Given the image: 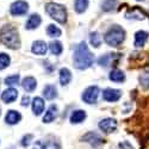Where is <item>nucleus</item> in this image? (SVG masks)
I'll return each instance as SVG.
<instances>
[{
  "label": "nucleus",
  "mask_w": 149,
  "mask_h": 149,
  "mask_svg": "<svg viewBox=\"0 0 149 149\" xmlns=\"http://www.w3.org/2000/svg\"><path fill=\"white\" fill-rule=\"evenodd\" d=\"M109 78H110L111 81L123 82L124 80H125V74H124L122 70H119V69H113V70H111Z\"/></svg>",
  "instance_id": "obj_23"
},
{
  "label": "nucleus",
  "mask_w": 149,
  "mask_h": 149,
  "mask_svg": "<svg viewBox=\"0 0 149 149\" xmlns=\"http://www.w3.org/2000/svg\"><path fill=\"white\" fill-rule=\"evenodd\" d=\"M140 82L143 86V88H148L149 87V74H142L140 77Z\"/></svg>",
  "instance_id": "obj_32"
},
{
  "label": "nucleus",
  "mask_w": 149,
  "mask_h": 149,
  "mask_svg": "<svg viewBox=\"0 0 149 149\" xmlns=\"http://www.w3.org/2000/svg\"><path fill=\"white\" fill-rule=\"evenodd\" d=\"M112 60V56H111V54H106L104 56H102L98 60V63L100 66H104V67H107L110 65V61Z\"/></svg>",
  "instance_id": "obj_31"
},
{
  "label": "nucleus",
  "mask_w": 149,
  "mask_h": 149,
  "mask_svg": "<svg viewBox=\"0 0 149 149\" xmlns=\"http://www.w3.org/2000/svg\"><path fill=\"white\" fill-rule=\"evenodd\" d=\"M47 33L49 37H60L62 31L57 26H55L54 24H50V25H48V28H47Z\"/></svg>",
  "instance_id": "obj_26"
},
{
  "label": "nucleus",
  "mask_w": 149,
  "mask_h": 149,
  "mask_svg": "<svg viewBox=\"0 0 149 149\" xmlns=\"http://www.w3.org/2000/svg\"><path fill=\"white\" fill-rule=\"evenodd\" d=\"M82 141L90 143L93 147H98V146H100L102 143H104V140L95 132H87L86 135H84Z\"/></svg>",
  "instance_id": "obj_10"
},
{
  "label": "nucleus",
  "mask_w": 149,
  "mask_h": 149,
  "mask_svg": "<svg viewBox=\"0 0 149 149\" xmlns=\"http://www.w3.org/2000/svg\"><path fill=\"white\" fill-rule=\"evenodd\" d=\"M98 125H99V129L104 131L105 134H111V132L116 131L117 122H116V119H112V118H105L99 122Z\"/></svg>",
  "instance_id": "obj_7"
},
{
  "label": "nucleus",
  "mask_w": 149,
  "mask_h": 149,
  "mask_svg": "<svg viewBox=\"0 0 149 149\" xmlns=\"http://www.w3.org/2000/svg\"><path fill=\"white\" fill-rule=\"evenodd\" d=\"M120 97H122V92L119 90L106 88L103 92V98H104V100H106V102H111V103L117 102V100L120 99Z\"/></svg>",
  "instance_id": "obj_9"
},
{
  "label": "nucleus",
  "mask_w": 149,
  "mask_h": 149,
  "mask_svg": "<svg viewBox=\"0 0 149 149\" xmlns=\"http://www.w3.org/2000/svg\"><path fill=\"white\" fill-rule=\"evenodd\" d=\"M29 10V4L24 0H17L10 7V12L12 16H24L26 15V12Z\"/></svg>",
  "instance_id": "obj_5"
},
{
  "label": "nucleus",
  "mask_w": 149,
  "mask_h": 149,
  "mask_svg": "<svg viewBox=\"0 0 149 149\" xmlns=\"http://www.w3.org/2000/svg\"><path fill=\"white\" fill-rule=\"evenodd\" d=\"M0 115H1V110H0Z\"/></svg>",
  "instance_id": "obj_36"
},
{
  "label": "nucleus",
  "mask_w": 149,
  "mask_h": 149,
  "mask_svg": "<svg viewBox=\"0 0 149 149\" xmlns=\"http://www.w3.org/2000/svg\"><path fill=\"white\" fill-rule=\"evenodd\" d=\"M88 3H90L88 0H75V3H74L75 11L78 13H84L88 7Z\"/></svg>",
  "instance_id": "obj_24"
},
{
  "label": "nucleus",
  "mask_w": 149,
  "mask_h": 149,
  "mask_svg": "<svg viewBox=\"0 0 149 149\" xmlns=\"http://www.w3.org/2000/svg\"><path fill=\"white\" fill-rule=\"evenodd\" d=\"M45 11L50 16V18H53L57 23L60 24L67 23V10L63 5H60L56 3H48L45 5Z\"/></svg>",
  "instance_id": "obj_4"
},
{
  "label": "nucleus",
  "mask_w": 149,
  "mask_h": 149,
  "mask_svg": "<svg viewBox=\"0 0 149 149\" xmlns=\"http://www.w3.org/2000/svg\"><path fill=\"white\" fill-rule=\"evenodd\" d=\"M41 23H42V19L40 17V15H31L25 24V28L28 30H33V29H37L40 25H41Z\"/></svg>",
  "instance_id": "obj_17"
},
{
  "label": "nucleus",
  "mask_w": 149,
  "mask_h": 149,
  "mask_svg": "<svg viewBox=\"0 0 149 149\" xmlns=\"http://www.w3.org/2000/svg\"><path fill=\"white\" fill-rule=\"evenodd\" d=\"M139 1H142V0H139Z\"/></svg>",
  "instance_id": "obj_37"
},
{
  "label": "nucleus",
  "mask_w": 149,
  "mask_h": 149,
  "mask_svg": "<svg viewBox=\"0 0 149 149\" xmlns=\"http://www.w3.org/2000/svg\"><path fill=\"white\" fill-rule=\"evenodd\" d=\"M90 41H91V44H92L94 48H99V47H100L102 38H100V36H99V33H98L97 31L91 32V35H90Z\"/></svg>",
  "instance_id": "obj_28"
},
{
  "label": "nucleus",
  "mask_w": 149,
  "mask_h": 149,
  "mask_svg": "<svg viewBox=\"0 0 149 149\" xmlns=\"http://www.w3.org/2000/svg\"><path fill=\"white\" fill-rule=\"evenodd\" d=\"M0 42L10 49H18L20 47L18 30L13 25H4L0 29Z\"/></svg>",
  "instance_id": "obj_2"
},
{
  "label": "nucleus",
  "mask_w": 149,
  "mask_h": 149,
  "mask_svg": "<svg viewBox=\"0 0 149 149\" xmlns=\"http://www.w3.org/2000/svg\"><path fill=\"white\" fill-rule=\"evenodd\" d=\"M72 80V73L68 68L60 69V82L62 86H67Z\"/></svg>",
  "instance_id": "obj_20"
},
{
  "label": "nucleus",
  "mask_w": 149,
  "mask_h": 149,
  "mask_svg": "<svg viewBox=\"0 0 149 149\" xmlns=\"http://www.w3.org/2000/svg\"><path fill=\"white\" fill-rule=\"evenodd\" d=\"M32 149H61L58 142H56L55 140L53 141H37Z\"/></svg>",
  "instance_id": "obj_12"
},
{
  "label": "nucleus",
  "mask_w": 149,
  "mask_h": 149,
  "mask_svg": "<svg viewBox=\"0 0 149 149\" xmlns=\"http://www.w3.org/2000/svg\"><path fill=\"white\" fill-rule=\"evenodd\" d=\"M104 40L110 47H118L125 40V31L119 25H113L107 30L104 36Z\"/></svg>",
  "instance_id": "obj_3"
},
{
  "label": "nucleus",
  "mask_w": 149,
  "mask_h": 149,
  "mask_svg": "<svg viewBox=\"0 0 149 149\" xmlns=\"http://www.w3.org/2000/svg\"><path fill=\"white\" fill-rule=\"evenodd\" d=\"M56 116H57V107L55 105H52L47 110V112L43 117V122L44 123H52L56 118Z\"/></svg>",
  "instance_id": "obj_21"
},
{
  "label": "nucleus",
  "mask_w": 149,
  "mask_h": 149,
  "mask_svg": "<svg viewBox=\"0 0 149 149\" xmlns=\"http://www.w3.org/2000/svg\"><path fill=\"white\" fill-rule=\"evenodd\" d=\"M73 62H74V67L77 69H87L92 66L93 63V54L90 52V49L85 42H81L77 49L74 52L73 56Z\"/></svg>",
  "instance_id": "obj_1"
},
{
  "label": "nucleus",
  "mask_w": 149,
  "mask_h": 149,
  "mask_svg": "<svg viewBox=\"0 0 149 149\" xmlns=\"http://www.w3.org/2000/svg\"><path fill=\"white\" fill-rule=\"evenodd\" d=\"M147 17V13L141 10L139 6H134L130 10H128V12L125 13V18L128 19H136V20H143Z\"/></svg>",
  "instance_id": "obj_8"
},
{
  "label": "nucleus",
  "mask_w": 149,
  "mask_h": 149,
  "mask_svg": "<svg viewBox=\"0 0 149 149\" xmlns=\"http://www.w3.org/2000/svg\"><path fill=\"white\" fill-rule=\"evenodd\" d=\"M48 50V44L43 41H36L32 43L31 52L36 55H45Z\"/></svg>",
  "instance_id": "obj_13"
},
{
  "label": "nucleus",
  "mask_w": 149,
  "mask_h": 149,
  "mask_svg": "<svg viewBox=\"0 0 149 149\" xmlns=\"http://www.w3.org/2000/svg\"><path fill=\"white\" fill-rule=\"evenodd\" d=\"M86 118V112L84 110H77L70 115V122L73 124H79L81 122H84Z\"/></svg>",
  "instance_id": "obj_22"
},
{
  "label": "nucleus",
  "mask_w": 149,
  "mask_h": 149,
  "mask_svg": "<svg viewBox=\"0 0 149 149\" xmlns=\"http://www.w3.org/2000/svg\"><path fill=\"white\" fill-rule=\"evenodd\" d=\"M117 6V0H104L102 4V10L105 12L112 11Z\"/></svg>",
  "instance_id": "obj_27"
},
{
  "label": "nucleus",
  "mask_w": 149,
  "mask_h": 149,
  "mask_svg": "<svg viewBox=\"0 0 149 149\" xmlns=\"http://www.w3.org/2000/svg\"><path fill=\"white\" fill-rule=\"evenodd\" d=\"M32 139H33V136H32L31 134L24 136V137L22 139V146H23V147H28V146L30 144V142H31Z\"/></svg>",
  "instance_id": "obj_33"
},
{
  "label": "nucleus",
  "mask_w": 149,
  "mask_h": 149,
  "mask_svg": "<svg viewBox=\"0 0 149 149\" xmlns=\"http://www.w3.org/2000/svg\"><path fill=\"white\" fill-rule=\"evenodd\" d=\"M118 147H119V149H132V146L128 142V141H124V142H120L119 144H118Z\"/></svg>",
  "instance_id": "obj_34"
},
{
  "label": "nucleus",
  "mask_w": 149,
  "mask_h": 149,
  "mask_svg": "<svg viewBox=\"0 0 149 149\" xmlns=\"http://www.w3.org/2000/svg\"><path fill=\"white\" fill-rule=\"evenodd\" d=\"M30 104V98L29 95H24L22 99V106H28Z\"/></svg>",
  "instance_id": "obj_35"
},
{
  "label": "nucleus",
  "mask_w": 149,
  "mask_h": 149,
  "mask_svg": "<svg viewBox=\"0 0 149 149\" xmlns=\"http://www.w3.org/2000/svg\"><path fill=\"white\" fill-rule=\"evenodd\" d=\"M10 62H11V58L7 54L5 53H0V70L1 69H5L6 67L10 66Z\"/></svg>",
  "instance_id": "obj_29"
},
{
  "label": "nucleus",
  "mask_w": 149,
  "mask_h": 149,
  "mask_svg": "<svg viewBox=\"0 0 149 149\" xmlns=\"http://www.w3.org/2000/svg\"><path fill=\"white\" fill-rule=\"evenodd\" d=\"M49 49H50L52 54L54 55H60L63 50V47H62V43L58 41H53L50 44H49Z\"/></svg>",
  "instance_id": "obj_25"
},
{
  "label": "nucleus",
  "mask_w": 149,
  "mask_h": 149,
  "mask_svg": "<svg viewBox=\"0 0 149 149\" xmlns=\"http://www.w3.org/2000/svg\"><path fill=\"white\" fill-rule=\"evenodd\" d=\"M19 82V75L18 74H15V75H10L5 79V84L7 86H15Z\"/></svg>",
  "instance_id": "obj_30"
},
{
  "label": "nucleus",
  "mask_w": 149,
  "mask_h": 149,
  "mask_svg": "<svg viewBox=\"0 0 149 149\" xmlns=\"http://www.w3.org/2000/svg\"><path fill=\"white\" fill-rule=\"evenodd\" d=\"M43 95L48 100H53L57 97V90L54 85H47L43 88Z\"/></svg>",
  "instance_id": "obj_19"
},
{
  "label": "nucleus",
  "mask_w": 149,
  "mask_h": 149,
  "mask_svg": "<svg viewBox=\"0 0 149 149\" xmlns=\"http://www.w3.org/2000/svg\"><path fill=\"white\" fill-rule=\"evenodd\" d=\"M18 98V91L16 88H7L6 91H4L1 93V100L6 104H11L17 100Z\"/></svg>",
  "instance_id": "obj_11"
},
{
  "label": "nucleus",
  "mask_w": 149,
  "mask_h": 149,
  "mask_svg": "<svg viewBox=\"0 0 149 149\" xmlns=\"http://www.w3.org/2000/svg\"><path fill=\"white\" fill-rule=\"evenodd\" d=\"M99 93H100V91H99L98 86H91V87H88L82 93L81 98H82V100L87 104H95L98 100Z\"/></svg>",
  "instance_id": "obj_6"
},
{
  "label": "nucleus",
  "mask_w": 149,
  "mask_h": 149,
  "mask_svg": "<svg viewBox=\"0 0 149 149\" xmlns=\"http://www.w3.org/2000/svg\"><path fill=\"white\" fill-rule=\"evenodd\" d=\"M20 119H22V115L18 112V111H16V110L7 111V113L5 116V122L7 124H10V125H15V124H17Z\"/></svg>",
  "instance_id": "obj_14"
},
{
  "label": "nucleus",
  "mask_w": 149,
  "mask_h": 149,
  "mask_svg": "<svg viewBox=\"0 0 149 149\" xmlns=\"http://www.w3.org/2000/svg\"><path fill=\"white\" fill-rule=\"evenodd\" d=\"M148 37H149V33L141 30V31H137L135 33V47L136 48H142L146 42L148 41Z\"/></svg>",
  "instance_id": "obj_16"
},
{
  "label": "nucleus",
  "mask_w": 149,
  "mask_h": 149,
  "mask_svg": "<svg viewBox=\"0 0 149 149\" xmlns=\"http://www.w3.org/2000/svg\"><path fill=\"white\" fill-rule=\"evenodd\" d=\"M22 86L26 92H33L36 90V87H37V81L32 77H26V78L23 79Z\"/></svg>",
  "instance_id": "obj_18"
},
{
  "label": "nucleus",
  "mask_w": 149,
  "mask_h": 149,
  "mask_svg": "<svg viewBox=\"0 0 149 149\" xmlns=\"http://www.w3.org/2000/svg\"><path fill=\"white\" fill-rule=\"evenodd\" d=\"M44 111V100L41 97H36L32 100V112L35 116H40Z\"/></svg>",
  "instance_id": "obj_15"
}]
</instances>
